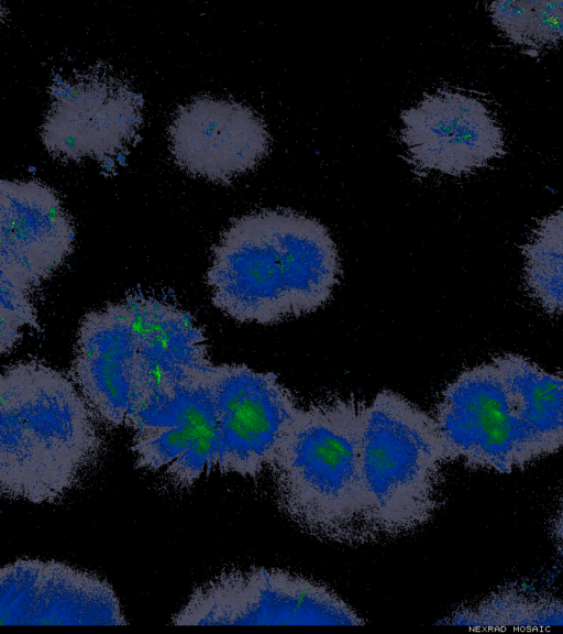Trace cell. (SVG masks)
Wrapping results in <instances>:
<instances>
[{
	"label": "cell",
	"mask_w": 563,
	"mask_h": 634,
	"mask_svg": "<svg viewBox=\"0 0 563 634\" xmlns=\"http://www.w3.org/2000/svg\"><path fill=\"white\" fill-rule=\"evenodd\" d=\"M441 624L475 627L563 626V598L509 584L454 611Z\"/></svg>",
	"instance_id": "cell-17"
},
{
	"label": "cell",
	"mask_w": 563,
	"mask_h": 634,
	"mask_svg": "<svg viewBox=\"0 0 563 634\" xmlns=\"http://www.w3.org/2000/svg\"><path fill=\"white\" fill-rule=\"evenodd\" d=\"M363 406L354 402L299 408L269 466L276 501L296 526L323 540L379 539L363 481Z\"/></svg>",
	"instance_id": "cell-3"
},
{
	"label": "cell",
	"mask_w": 563,
	"mask_h": 634,
	"mask_svg": "<svg viewBox=\"0 0 563 634\" xmlns=\"http://www.w3.org/2000/svg\"><path fill=\"white\" fill-rule=\"evenodd\" d=\"M561 211H562V215H563V208L561 209Z\"/></svg>",
	"instance_id": "cell-22"
},
{
	"label": "cell",
	"mask_w": 563,
	"mask_h": 634,
	"mask_svg": "<svg viewBox=\"0 0 563 634\" xmlns=\"http://www.w3.org/2000/svg\"><path fill=\"white\" fill-rule=\"evenodd\" d=\"M0 283V350L4 354L15 347L24 327L38 328V323L30 291L8 282Z\"/></svg>",
	"instance_id": "cell-19"
},
{
	"label": "cell",
	"mask_w": 563,
	"mask_h": 634,
	"mask_svg": "<svg viewBox=\"0 0 563 634\" xmlns=\"http://www.w3.org/2000/svg\"><path fill=\"white\" fill-rule=\"evenodd\" d=\"M41 127L48 153L62 161L107 162L135 140L143 99L122 76L93 66L57 80Z\"/></svg>",
	"instance_id": "cell-7"
},
{
	"label": "cell",
	"mask_w": 563,
	"mask_h": 634,
	"mask_svg": "<svg viewBox=\"0 0 563 634\" xmlns=\"http://www.w3.org/2000/svg\"><path fill=\"white\" fill-rule=\"evenodd\" d=\"M363 620L327 586L279 569L221 572L197 587L173 616L175 625H361Z\"/></svg>",
	"instance_id": "cell-5"
},
{
	"label": "cell",
	"mask_w": 563,
	"mask_h": 634,
	"mask_svg": "<svg viewBox=\"0 0 563 634\" xmlns=\"http://www.w3.org/2000/svg\"><path fill=\"white\" fill-rule=\"evenodd\" d=\"M136 368V335L123 302L88 311L80 320L71 361L77 387L98 417L125 424Z\"/></svg>",
	"instance_id": "cell-15"
},
{
	"label": "cell",
	"mask_w": 563,
	"mask_h": 634,
	"mask_svg": "<svg viewBox=\"0 0 563 634\" xmlns=\"http://www.w3.org/2000/svg\"><path fill=\"white\" fill-rule=\"evenodd\" d=\"M168 139L181 170L217 183L253 170L268 153L271 141L264 121L250 107L208 96L177 109Z\"/></svg>",
	"instance_id": "cell-12"
},
{
	"label": "cell",
	"mask_w": 563,
	"mask_h": 634,
	"mask_svg": "<svg viewBox=\"0 0 563 634\" xmlns=\"http://www.w3.org/2000/svg\"><path fill=\"white\" fill-rule=\"evenodd\" d=\"M341 273L338 247L323 223L266 209L234 219L222 232L206 283L225 316L267 326L323 307Z\"/></svg>",
	"instance_id": "cell-1"
},
{
	"label": "cell",
	"mask_w": 563,
	"mask_h": 634,
	"mask_svg": "<svg viewBox=\"0 0 563 634\" xmlns=\"http://www.w3.org/2000/svg\"><path fill=\"white\" fill-rule=\"evenodd\" d=\"M124 624L113 588L95 573L33 558L0 570V625Z\"/></svg>",
	"instance_id": "cell-10"
},
{
	"label": "cell",
	"mask_w": 563,
	"mask_h": 634,
	"mask_svg": "<svg viewBox=\"0 0 563 634\" xmlns=\"http://www.w3.org/2000/svg\"><path fill=\"white\" fill-rule=\"evenodd\" d=\"M124 303L136 335L130 413L174 392L213 363L206 332L189 311L144 294L130 295Z\"/></svg>",
	"instance_id": "cell-14"
},
{
	"label": "cell",
	"mask_w": 563,
	"mask_h": 634,
	"mask_svg": "<svg viewBox=\"0 0 563 634\" xmlns=\"http://www.w3.org/2000/svg\"><path fill=\"white\" fill-rule=\"evenodd\" d=\"M563 42V1H528L519 46L538 52Z\"/></svg>",
	"instance_id": "cell-20"
},
{
	"label": "cell",
	"mask_w": 563,
	"mask_h": 634,
	"mask_svg": "<svg viewBox=\"0 0 563 634\" xmlns=\"http://www.w3.org/2000/svg\"><path fill=\"white\" fill-rule=\"evenodd\" d=\"M361 460L379 539L407 535L433 517L449 458L432 416L396 392H379L363 406Z\"/></svg>",
	"instance_id": "cell-4"
},
{
	"label": "cell",
	"mask_w": 563,
	"mask_h": 634,
	"mask_svg": "<svg viewBox=\"0 0 563 634\" xmlns=\"http://www.w3.org/2000/svg\"><path fill=\"white\" fill-rule=\"evenodd\" d=\"M410 162L420 170L461 176L505 154L503 129L490 108L464 92L438 90L401 113Z\"/></svg>",
	"instance_id": "cell-11"
},
{
	"label": "cell",
	"mask_w": 563,
	"mask_h": 634,
	"mask_svg": "<svg viewBox=\"0 0 563 634\" xmlns=\"http://www.w3.org/2000/svg\"><path fill=\"white\" fill-rule=\"evenodd\" d=\"M219 430L218 471L256 477L267 469L299 407L272 372L244 364L207 372Z\"/></svg>",
	"instance_id": "cell-8"
},
{
	"label": "cell",
	"mask_w": 563,
	"mask_h": 634,
	"mask_svg": "<svg viewBox=\"0 0 563 634\" xmlns=\"http://www.w3.org/2000/svg\"><path fill=\"white\" fill-rule=\"evenodd\" d=\"M550 532L558 551L563 555V499L551 521Z\"/></svg>",
	"instance_id": "cell-21"
},
{
	"label": "cell",
	"mask_w": 563,
	"mask_h": 634,
	"mask_svg": "<svg viewBox=\"0 0 563 634\" xmlns=\"http://www.w3.org/2000/svg\"><path fill=\"white\" fill-rule=\"evenodd\" d=\"M95 412L75 383L40 361L7 367L0 379V494L57 503L100 456Z\"/></svg>",
	"instance_id": "cell-2"
},
{
	"label": "cell",
	"mask_w": 563,
	"mask_h": 634,
	"mask_svg": "<svg viewBox=\"0 0 563 634\" xmlns=\"http://www.w3.org/2000/svg\"><path fill=\"white\" fill-rule=\"evenodd\" d=\"M492 362L543 458L558 452L563 448V374L517 353L496 356Z\"/></svg>",
	"instance_id": "cell-16"
},
{
	"label": "cell",
	"mask_w": 563,
	"mask_h": 634,
	"mask_svg": "<svg viewBox=\"0 0 563 634\" xmlns=\"http://www.w3.org/2000/svg\"><path fill=\"white\" fill-rule=\"evenodd\" d=\"M208 370L133 409L124 424L133 430L136 467L181 488L218 470L219 430Z\"/></svg>",
	"instance_id": "cell-9"
},
{
	"label": "cell",
	"mask_w": 563,
	"mask_h": 634,
	"mask_svg": "<svg viewBox=\"0 0 563 634\" xmlns=\"http://www.w3.org/2000/svg\"><path fill=\"white\" fill-rule=\"evenodd\" d=\"M0 221V281L31 292L73 251V221L55 190L38 181H1Z\"/></svg>",
	"instance_id": "cell-13"
},
{
	"label": "cell",
	"mask_w": 563,
	"mask_h": 634,
	"mask_svg": "<svg viewBox=\"0 0 563 634\" xmlns=\"http://www.w3.org/2000/svg\"><path fill=\"white\" fill-rule=\"evenodd\" d=\"M433 418L449 461L510 473L543 459L492 361L449 383Z\"/></svg>",
	"instance_id": "cell-6"
},
{
	"label": "cell",
	"mask_w": 563,
	"mask_h": 634,
	"mask_svg": "<svg viewBox=\"0 0 563 634\" xmlns=\"http://www.w3.org/2000/svg\"><path fill=\"white\" fill-rule=\"evenodd\" d=\"M523 283L548 314H563V215L556 210L537 222L521 247Z\"/></svg>",
	"instance_id": "cell-18"
}]
</instances>
